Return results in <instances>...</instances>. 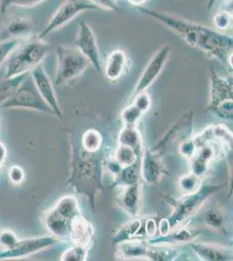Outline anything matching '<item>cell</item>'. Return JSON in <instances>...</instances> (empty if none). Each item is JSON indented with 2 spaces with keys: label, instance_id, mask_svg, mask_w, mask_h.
<instances>
[{
  "label": "cell",
  "instance_id": "1",
  "mask_svg": "<svg viewBox=\"0 0 233 261\" xmlns=\"http://www.w3.org/2000/svg\"><path fill=\"white\" fill-rule=\"evenodd\" d=\"M138 10L172 31L187 45L198 48L208 59L227 65L228 57L232 53V37L203 24L147 7L139 6Z\"/></svg>",
  "mask_w": 233,
  "mask_h": 261
},
{
  "label": "cell",
  "instance_id": "2",
  "mask_svg": "<svg viewBox=\"0 0 233 261\" xmlns=\"http://www.w3.org/2000/svg\"><path fill=\"white\" fill-rule=\"evenodd\" d=\"M103 165L97 153H89L80 146L71 144L70 173L66 185L77 194L87 196L92 209L96 208V197L103 190Z\"/></svg>",
  "mask_w": 233,
  "mask_h": 261
},
{
  "label": "cell",
  "instance_id": "3",
  "mask_svg": "<svg viewBox=\"0 0 233 261\" xmlns=\"http://www.w3.org/2000/svg\"><path fill=\"white\" fill-rule=\"evenodd\" d=\"M50 44L39 39L38 36L22 41L6 61L4 77L30 72L45 60L50 53Z\"/></svg>",
  "mask_w": 233,
  "mask_h": 261
},
{
  "label": "cell",
  "instance_id": "4",
  "mask_svg": "<svg viewBox=\"0 0 233 261\" xmlns=\"http://www.w3.org/2000/svg\"><path fill=\"white\" fill-rule=\"evenodd\" d=\"M224 185H201L198 190L191 194L183 195L181 199H168L172 206V214L168 218L171 230L193 216L204 205V202L216 192L220 190Z\"/></svg>",
  "mask_w": 233,
  "mask_h": 261
},
{
  "label": "cell",
  "instance_id": "5",
  "mask_svg": "<svg viewBox=\"0 0 233 261\" xmlns=\"http://www.w3.org/2000/svg\"><path fill=\"white\" fill-rule=\"evenodd\" d=\"M210 102L208 110L215 113L220 119L232 121V79L218 74L213 68L210 69Z\"/></svg>",
  "mask_w": 233,
  "mask_h": 261
},
{
  "label": "cell",
  "instance_id": "6",
  "mask_svg": "<svg viewBox=\"0 0 233 261\" xmlns=\"http://www.w3.org/2000/svg\"><path fill=\"white\" fill-rule=\"evenodd\" d=\"M57 70L55 85L66 86L80 77L90 63L77 48L59 45L56 48Z\"/></svg>",
  "mask_w": 233,
  "mask_h": 261
},
{
  "label": "cell",
  "instance_id": "7",
  "mask_svg": "<svg viewBox=\"0 0 233 261\" xmlns=\"http://www.w3.org/2000/svg\"><path fill=\"white\" fill-rule=\"evenodd\" d=\"M0 109H28L55 116L38 92L30 72L12 97L0 106Z\"/></svg>",
  "mask_w": 233,
  "mask_h": 261
},
{
  "label": "cell",
  "instance_id": "8",
  "mask_svg": "<svg viewBox=\"0 0 233 261\" xmlns=\"http://www.w3.org/2000/svg\"><path fill=\"white\" fill-rule=\"evenodd\" d=\"M97 9L98 8L97 6L85 0H65V2L54 12V15L50 17L46 25L38 35V38L44 39V37L49 35L50 33L69 24L74 18H77L80 13Z\"/></svg>",
  "mask_w": 233,
  "mask_h": 261
},
{
  "label": "cell",
  "instance_id": "9",
  "mask_svg": "<svg viewBox=\"0 0 233 261\" xmlns=\"http://www.w3.org/2000/svg\"><path fill=\"white\" fill-rule=\"evenodd\" d=\"M171 51V46L163 45L151 56L142 71L136 86L133 90V98L141 92H146L153 85L165 68Z\"/></svg>",
  "mask_w": 233,
  "mask_h": 261
},
{
  "label": "cell",
  "instance_id": "10",
  "mask_svg": "<svg viewBox=\"0 0 233 261\" xmlns=\"http://www.w3.org/2000/svg\"><path fill=\"white\" fill-rule=\"evenodd\" d=\"M59 243V239L53 235L39 237L25 238L19 240L12 249H5L0 252V260L22 258L35 254L37 252L48 249Z\"/></svg>",
  "mask_w": 233,
  "mask_h": 261
},
{
  "label": "cell",
  "instance_id": "11",
  "mask_svg": "<svg viewBox=\"0 0 233 261\" xmlns=\"http://www.w3.org/2000/svg\"><path fill=\"white\" fill-rule=\"evenodd\" d=\"M74 43L77 50L88 60L90 65H92L97 72H101L102 65L97 38L92 27L86 21H82L79 24Z\"/></svg>",
  "mask_w": 233,
  "mask_h": 261
},
{
  "label": "cell",
  "instance_id": "12",
  "mask_svg": "<svg viewBox=\"0 0 233 261\" xmlns=\"http://www.w3.org/2000/svg\"><path fill=\"white\" fill-rule=\"evenodd\" d=\"M30 74L33 77L36 88L44 102L50 107L51 110L54 111L56 117L59 119H63L62 110L57 98L54 84L51 83L50 77L44 70L42 64L35 66L32 71H30Z\"/></svg>",
  "mask_w": 233,
  "mask_h": 261
},
{
  "label": "cell",
  "instance_id": "13",
  "mask_svg": "<svg viewBox=\"0 0 233 261\" xmlns=\"http://www.w3.org/2000/svg\"><path fill=\"white\" fill-rule=\"evenodd\" d=\"M162 153L151 148L145 150L141 156V178L149 185H156L165 173Z\"/></svg>",
  "mask_w": 233,
  "mask_h": 261
},
{
  "label": "cell",
  "instance_id": "14",
  "mask_svg": "<svg viewBox=\"0 0 233 261\" xmlns=\"http://www.w3.org/2000/svg\"><path fill=\"white\" fill-rule=\"evenodd\" d=\"M72 218L59 211L55 206L48 209L42 215V222L50 235L57 239L67 240L70 236Z\"/></svg>",
  "mask_w": 233,
  "mask_h": 261
},
{
  "label": "cell",
  "instance_id": "15",
  "mask_svg": "<svg viewBox=\"0 0 233 261\" xmlns=\"http://www.w3.org/2000/svg\"><path fill=\"white\" fill-rule=\"evenodd\" d=\"M34 24L29 18L14 17L5 21L0 28V40H27L33 37Z\"/></svg>",
  "mask_w": 233,
  "mask_h": 261
},
{
  "label": "cell",
  "instance_id": "16",
  "mask_svg": "<svg viewBox=\"0 0 233 261\" xmlns=\"http://www.w3.org/2000/svg\"><path fill=\"white\" fill-rule=\"evenodd\" d=\"M94 226L82 214L75 217L71 224L70 236L71 243L90 249L94 241Z\"/></svg>",
  "mask_w": 233,
  "mask_h": 261
},
{
  "label": "cell",
  "instance_id": "17",
  "mask_svg": "<svg viewBox=\"0 0 233 261\" xmlns=\"http://www.w3.org/2000/svg\"><path fill=\"white\" fill-rule=\"evenodd\" d=\"M120 188V193L116 198L117 203L130 216L133 218L138 216L141 207L142 193L140 182Z\"/></svg>",
  "mask_w": 233,
  "mask_h": 261
},
{
  "label": "cell",
  "instance_id": "18",
  "mask_svg": "<svg viewBox=\"0 0 233 261\" xmlns=\"http://www.w3.org/2000/svg\"><path fill=\"white\" fill-rule=\"evenodd\" d=\"M217 143H205L198 146L194 156L191 159L192 172L198 177L204 175L211 162L215 160L218 153Z\"/></svg>",
  "mask_w": 233,
  "mask_h": 261
},
{
  "label": "cell",
  "instance_id": "19",
  "mask_svg": "<svg viewBox=\"0 0 233 261\" xmlns=\"http://www.w3.org/2000/svg\"><path fill=\"white\" fill-rule=\"evenodd\" d=\"M129 60L122 49L112 50L106 60L105 74L109 81H117L126 73L129 68Z\"/></svg>",
  "mask_w": 233,
  "mask_h": 261
},
{
  "label": "cell",
  "instance_id": "20",
  "mask_svg": "<svg viewBox=\"0 0 233 261\" xmlns=\"http://www.w3.org/2000/svg\"><path fill=\"white\" fill-rule=\"evenodd\" d=\"M191 247L200 260L230 261L232 260V250L224 246L213 244H192Z\"/></svg>",
  "mask_w": 233,
  "mask_h": 261
},
{
  "label": "cell",
  "instance_id": "21",
  "mask_svg": "<svg viewBox=\"0 0 233 261\" xmlns=\"http://www.w3.org/2000/svg\"><path fill=\"white\" fill-rule=\"evenodd\" d=\"M199 234L194 228H180L170 231L168 234L152 238L147 241L149 245H183L191 243Z\"/></svg>",
  "mask_w": 233,
  "mask_h": 261
},
{
  "label": "cell",
  "instance_id": "22",
  "mask_svg": "<svg viewBox=\"0 0 233 261\" xmlns=\"http://www.w3.org/2000/svg\"><path fill=\"white\" fill-rule=\"evenodd\" d=\"M116 257L118 259L146 258L149 244L147 241L130 240L118 244Z\"/></svg>",
  "mask_w": 233,
  "mask_h": 261
},
{
  "label": "cell",
  "instance_id": "23",
  "mask_svg": "<svg viewBox=\"0 0 233 261\" xmlns=\"http://www.w3.org/2000/svg\"><path fill=\"white\" fill-rule=\"evenodd\" d=\"M141 159H139L132 166L123 167L114 177V187H124L140 182L141 178Z\"/></svg>",
  "mask_w": 233,
  "mask_h": 261
},
{
  "label": "cell",
  "instance_id": "24",
  "mask_svg": "<svg viewBox=\"0 0 233 261\" xmlns=\"http://www.w3.org/2000/svg\"><path fill=\"white\" fill-rule=\"evenodd\" d=\"M142 134L136 126H124L118 134V144L130 146L136 151L137 154L142 156Z\"/></svg>",
  "mask_w": 233,
  "mask_h": 261
},
{
  "label": "cell",
  "instance_id": "25",
  "mask_svg": "<svg viewBox=\"0 0 233 261\" xmlns=\"http://www.w3.org/2000/svg\"><path fill=\"white\" fill-rule=\"evenodd\" d=\"M142 227V220L137 217H134L133 220L124 225L116 231L115 234L112 236L111 241L113 245L124 242V241L133 240L139 233Z\"/></svg>",
  "mask_w": 233,
  "mask_h": 261
},
{
  "label": "cell",
  "instance_id": "26",
  "mask_svg": "<svg viewBox=\"0 0 233 261\" xmlns=\"http://www.w3.org/2000/svg\"><path fill=\"white\" fill-rule=\"evenodd\" d=\"M178 250L162 245H149L146 259L153 261H172L178 257Z\"/></svg>",
  "mask_w": 233,
  "mask_h": 261
},
{
  "label": "cell",
  "instance_id": "27",
  "mask_svg": "<svg viewBox=\"0 0 233 261\" xmlns=\"http://www.w3.org/2000/svg\"><path fill=\"white\" fill-rule=\"evenodd\" d=\"M80 145L89 153H97L103 146V137L96 129H88L83 134Z\"/></svg>",
  "mask_w": 233,
  "mask_h": 261
},
{
  "label": "cell",
  "instance_id": "28",
  "mask_svg": "<svg viewBox=\"0 0 233 261\" xmlns=\"http://www.w3.org/2000/svg\"><path fill=\"white\" fill-rule=\"evenodd\" d=\"M28 74L29 72L13 77H4V80L0 81V106L12 97Z\"/></svg>",
  "mask_w": 233,
  "mask_h": 261
},
{
  "label": "cell",
  "instance_id": "29",
  "mask_svg": "<svg viewBox=\"0 0 233 261\" xmlns=\"http://www.w3.org/2000/svg\"><path fill=\"white\" fill-rule=\"evenodd\" d=\"M112 158L115 160L116 162L119 166H121L122 168L132 166L138 160L141 159L140 156L137 154L136 151L134 149L130 146H123V145H118V148L116 149Z\"/></svg>",
  "mask_w": 233,
  "mask_h": 261
},
{
  "label": "cell",
  "instance_id": "30",
  "mask_svg": "<svg viewBox=\"0 0 233 261\" xmlns=\"http://www.w3.org/2000/svg\"><path fill=\"white\" fill-rule=\"evenodd\" d=\"M200 186V177H198L192 172L183 176L178 181V187L183 195L194 193L198 190Z\"/></svg>",
  "mask_w": 233,
  "mask_h": 261
},
{
  "label": "cell",
  "instance_id": "31",
  "mask_svg": "<svg viewBox=\"0 0 233 261\" xmlns=\"http://www.w3.org/2000/svg\"><path fill=\"white\" fill-rule=\"evenodd\" d=\"M203 220L204 224L211 228L215 229V230L224 229L225 220L223 214L218 209L212 208L206 210L203 215Z\"/></svg>",
  "mask_w": 233,
  "mask_h": 261
},
{
  "label": "cell",
  "instance_id": "32",
  "mask_svg": "<svg viewBox=\"0 0 233 261\" xmlns=\"http://www.w3.org/2000/svg\"><path fill=\"white\" fill-rule=\"evenodd\" d=\"M20 39H5L0 40V69L6 64L9 57L20 45Z\"/></svg>",
  "mask_w": 233,
  "mask_h": 261
},
{
  "label": "cell",
  "instance_id": "33",
  "mask_svg": "<svg viewBox=\"0 0 233 261\" xmlns=\"http://www.w3.org/2000/svg\"><path fill=\"white\" fill-rule=\"evenodd\" d=\"M88 252V248L73 245L63 252L62 255L60 257V260L85 261L87 259Z\"/></svg>",
  "mask_w": 233,
  "mask_h": 261
},
{
  "label": "cell",
  "instance_id": "34",
  "mask_svg": "<svg viewBox=\"0 0 233 261\" xmlns=\"http://www.w3.org/2000/svg\"><path fill=\"white\" fill-rule=\"evenodd\" d=\"M142 114L143 113L134 105H130L122 112V122L124 123V126H136L137 123L141 119Z\"/></svg>",
  "mask_w": 233,
  "mask_h": 261
},
{
  "label": "cell",
  "instance_id": "35",
  "mask_svg": "<svg viewBox=\"0 0 233 261\" xmlns=\"http://www.w3.org/2000/svg\"><path fill=\"white\" fill-rule=\"evenodd\" d=\"M213 24L215 27L217 31L228 30L231 25L232 22V15L230 12L226 11H222V12L216 13L213 18Z\"/></svg>",
  "mask_w": 233,
  "mask_h": 261
},
{
  "label": "cell",
  "instance_id": "36",
  "mask_svg": "<svg viewBox=\"0 0 233 261\" xmlns=\"http://www.w3.org/2000/svg\"><path fill=\"white\" fill-rule=\"evenodd\" d=\"M44 0H0V12H6L11 6L17 7H33L42 3Z\"/></svg>",
  "mask_w": 233,
  "mask_h": 261
},
{
  "label": "cell",
  "instance_id": "37",
  "mask_svg": "<svg viewBox=\"0 0 233 261\" xmlns=\"http://www.w3.org/2000/svg\"><path fill=\"white\" fill-rule=\"evenodd\" d=\"M18 241V236L11 229L0 231V246H3L5 249H12Z\"/></svg>",
  "mask_w": 233,
  "mask_h": 261
},
{
  "label": "cell",
  "instance_id": "38",
  "mask_svg": "<svg viewBox=\"0 0 233 261\" xmlns=\"http://www.w3.org/2000/svg\"><path fill=\"white\" fill-rule=\"evenodd\" d=\"M133 104L139 109L142 113L147 112L151 105V97L147 92H143L133 97Z\"/></svg>",
  "mask_w": 233,
  "mask_h": 261
},
{
  "label": "cell",
  "instance_id": "39",
  "mask_svg": "<svg viewBox=\"0 0 233 261\" xmlns=\"http://www.w3.org/2000/svg\"><path fill=\"white\" fill-rule=\"evenodd\" d=\"M8 178L13 185H21L25 178V172L22 166L13 165L8 170Z\"/></svg>",
  "mask_w": 233,
  "mask_h": 261
},
{
  "label": "cell",
  "instance_id": "40",
  "mask_svg": "<svg viewBox=\"0 0 233 261\" xmlns=\"http://www.w3.org/2000/svg\"><path fill=\"white\" fill-rule=\"evenodd\" d=\"M197 149H198V146L196 145L193 139H186L183 140V142L180 146V152L184 157L191 160L194 156Z\"/></svg>",
  "mask_w": 233,
  "mask_h": 261
},
{
  "label": "cell",
  "instance_id": "41",
  "mask_svg": "<svg viewBox=\"0 0 233 261\" xmlns=\"http://www.w3.org/2000/svg\"><path fill=\"white\" fill-rule=\"evenodd\" d=\"M91 3L97 6L98 9L107 10L111 12H117L118 10L117 0H90Z\"/></svg>",
  "mask_w": 233,
  "mask_h": 261
},
{
  "label": "cell",
  "instance_id": "42",
  "mask_svg": "<svg viewBox=\"0 0 233 261\" xmlns=\"http://www.w3.org/2000/svg\"><path fill=\"white\" fill-rule=\"evenodd\" d=\"M157 230H158V226H157L155 220L152 218L146 220L145 226V231L146 236L150 238V239H152V238L156 236Z\"/></svg>",
  "mask_w": 233,
  "mask_h": 261
},
{
  "label": "cell",
  "instance_id": "43",
  "mask_svg": "<svg viewBox=\"0 0 233 261\" xmlns=\"http://www.w3.org/2000/svg\"><path fill=\"white\" fill-rule=\"evenodd\" d=\"M159 230H160V236L167 235L171 231V226H170V223H169L167 218H164L161 220L160 226H159Z\"/></svg>",
  "mask_w": 233,
  "mask_h": 261
},
{
  "label": "cell",
  "instance_id": "44",
  "mask_svg": "<svg viewBox=\"0 0 233 261\" xmlns=\"http://www.w3.org/2000/svg\"><path fill=\"white\" fill-rule=\"evenodd\" d=\"M6 157H7V149L3 143L0 142V171L3 167Z\"/></svg>",
  "mask_w": 233,
  "mask_h": 261
},
{
  "label": "cell",
  "instance_id": "45",
  "mask_svg": "<svg viewBox=\"0 0 233 261\" xmlns=\"http://www.w3.org/2000/svg\"><path fill=\"white\" fill-rule=\"evenodd\" d=\"M131 4H133L134 6H141L143 4L145 3L146 0H128Z\"/></svg>",
  "mask_w": 233,
  "mask_h": 261
},
{
  "label": "cell",
  "instance_id": "46",
  "mask_svg": "<svg viewBox=\"0 0 233 261\" xmlns=\"http://www.w3.org/2000/svg\"><path fill=\"white\" fill-rule=\"evenodd\" d=\"M216 0H209L208 1V5H207V8L208 9H212L213 8V6H214V4H215Z\"/></svg>",
  "mask_w": 233,
  "mask_h": 261
}]
</instances>
